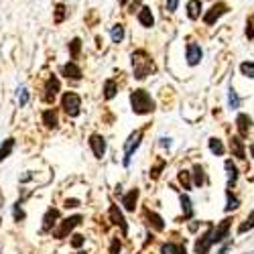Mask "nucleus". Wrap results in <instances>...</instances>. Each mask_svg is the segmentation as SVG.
I'll return each instance as SVG.
<instances>
[{"mask_svg":"<svg viewBox=\"0 0 254 254\" xmlns=\"http://www.w3.org/2000/svg\"><path fill=\"white\" fill-rule=\"evenodd\" d=\"M79 201L77 199H65V207H77Z\"/></svg>","mask_w":254,"mask_h":254,"instance_id":"obj_44","label":"nucleus"},{"mask_svg":"<svg viewBox=\"0 0 254 254\" xmlns=\"http://www.w3.org/2000/svg\"><path fill=\"white\" fill-rule=\"evenodd\" d=\"M90 149L98 159H102L106 155V138L102 134H92L90 136Z\"/></svg>","mask_w":254,"mask_h":254,"instance_id":"obj_10","label":"nucleus"},{"mask_svg":"<svg viewBox=\"0 0 254 254\" xmlns=\"http://www.w3.org/2000/svg\"><path fill=\"white\" fill-rule=\"evenodd\" d=\"M130 61H132V73L136 79H144L146 75L155 73V61L153 57L146 53L144 49H136L132 55H130Z\"/></svg>","mask_w":254,"mask_h":254,"instance_id":"obj_1","label":"nucleus"},{"mask_svg":"<svg viewBox=\"0 0 254 254\" xmlns=\"http://www.w3.org/2000/svg\"><path fill=\"white\" fill-rule=\"evenodd\" d=\"M138 23L144 27V29H151L155 25V16H153V10L149 6H142L138 10Z\"/></svg>","mask_w":254,"mask_h":254,"instance_id":"obj_14","label":"nucleus"},{"mask_svg":"<svg viewBox=\"0 0 254 254\" xmlns=\"http://www.w3.org/2000/svg\"><path fill=\"white\" fill-rule=\"evenodd\" d=\"M120 252V240L118 238H112V244H110V254H118Z\"/></svg>","mask_w":254,"mask_h":254,"instance_id":"obj_43","label":"nucleus"},{"mask_svg":"<svg viewBox=\"0 0 254 254\" xmlns=\"http://www.w3.org/2000/svg\"><path fill=\"white\" fill-rule=\"evenodd\" d=\"M79 49H81V41H79V39H73L71 43H69V51H71V57H73V59H77Z\"/></svg>","mask_w":254,"mask_h":254,"instance_id":"obj_36","label":"nucleus"},{"mask_svg":"<svg viewBox=\"0 0 254 254\" xmlns=\"http://www.w3.org/2000/svg\"><path fill=\"white\" fill-rule=\"evenodd\" d=\"M65 16H67L65 6H63V4H57V6H55V16H53V23H55V25L63 23V20H65Z\"/></svg>","mask_w":254,"mask_h":254,"instance_id":"obj_30","label":"nucleus"},{"mask_svg":"<svg viewBox=\"0 0 254 254\" xmlns=\"http://www.w3.org/2000/svg\"><path fill=\"white\" fill-rule=\"evenodd\" d=\"M77 254H86V252H77Z\"/></svg>","mask_w":254,"mask_h":254,"instance_id":"obj_49","label":"nucleus"},{"mask_svg":"<svg viewBox=\"0 0 254 254\" xmlns=\"http://www.w3.org/2000/svg\"><path fill=\"white\" fill-rule=\"evenodd\" d=\"M61 73L65 75L67 79H73V81L81 79V67L77 65L75 61H69V63H65V65L61 67Z\"/></svg>","mask_w":254,"mask_h":254,"instance_id":"obj_12","label":"nucleus"},{"mask_svg":"<svg viewBox=\"0 0 254 254\" xmlns=\"http://www.w3.org/2000/svg\"><path fill=\"white\" fill-rule=\"evenodd\" d=\"M12 211H14V220H16V222H23V220H25V211L18 207V203L12 207Z\"/></svg>","mask_w":254,"mask_h":254,"instance_id":"obj_41","label":"nucleus"},{"mask_svg":"<svg viewBox=\"0 0 254 254\" xmlns=\"http://www.w3.org/2000/svg\"><path fill=\"white\" fill-rule=\"evenodd\" d=\"M230 224H232V220H230V218H226V220H222V224H220V226L214 230V244H220L224 238H228Z\"/></svg>","mask_w":254,"mask_h":254,"instance_id":"obj_15","label":"nucleus"},{"mask_svg":"<svg viewBox=\"0 0 254 254\" xmlns=\"http://www.w3.org/2000/svg\"><path fill=\"white\" fill-rule=\"evenodd\" d=\"M232 248V242H226L222 248H220V254H228V250Z\"/></svg>","mask_w":254,"mask_h":254,"instance_id":"obj_45","label":"nucleus"},{"mask_svg":"<svg viewBox=\"0 0 254 254\" xmlns=\"http://www.w3.org/2000/svg\"><path fill=\"white\" fill-rule=\"evenodd\" d=\"M136 199H138V189L134 187V189H130V191L122 197V205L128 209V211H134V207H136Z\"/></svg>","mask_w":254,"mask_h":254,"instance_id":"obj_19","label":"nucleus"},{"mask_svg":"<svg viewBox=\"0 0 254 254\" xmlns=\"http://www.w3.org/2000/svg\"><path fill=\"white\" fill-rule=\"evenodd\" d=\"M81 216H71V218H65V220H61V224H59V228L53 232V238H57V240H61V238H65L69 232L75 228V226H79L81 224Z\"/></svg>","mask_w":254,"mask_h":254,"instance_id":"obj_5","label":"nucleus"},{"mask_svg":"<svg viewBox=\"0 0 254 254\" xmlns=\"http://www.w3.org/2000/svg\"><path fill=\"white\" fill-rule=\"evenodd\" d=\"M179 183L183 185V189L191 187V173L189 171H179Z\"/></svg>","mask_w":254,"mask_h":254,"instance_id":"obj_34","label":"nucleus"},{"mask_svg":"<svg viewBox=\"0 0 254 254\" xmlns=\"http://www.w3.org/2000/svg\"><path fill=\"white\" fill-rule=\"evenodd\" d=\"M112 41H114V43H122V39H124V25H114L112 27Z\"/></svg>","mask_w":254,"mask_h":254,"instance_id":"obj_31","label":"nucleus"},{"mask_svg":"<svg viewBox=\"0 0 254 254\" xmlns=\"http://www.w3.org/2000/svg\"><path fill=\"white\" fill-rule=\"evenodd\" d=\"M43 124L47 126V128H57V126H59L57 112L55 110H45L43 112Z\"/></svg>","mask_w":254,"mask_h":254,"instance_id":"obj_22","label":"nucleus"},{"mask_svg":"<svg viewBox=\"0 0 254 254\" xmlns=\"http://www.w3.org/2000/svg\"><path fill=\"white\" fill-rule=\"evenodd\" d=\"M228 104H230L232 110L240 108V98H238V94L234 92V88H230V92H228Z\"/></svg>","mask_w":254,"mask_h":254,"instance_id":"obj_32","label":"nucleus"},{"mask_svg":"<svg viewBox=\"0 0 254 254\" xmlns=\"http://www.w3.org/2000/svg\"><path fill=\"white\" fill-rule=\"evenodd\" d=\"M165 4H167V10H169V12H175L177 6H179V0H167Z\"/></svg>","mask_w":254,"mask_h":254,"instance_id":"obj_42","label":"nucleus"},{"mask_svg":"<svg viewBox=\"0 0 254 254\" xmlns=\"http://www.w3.org/2000/svg\"><path fill=\"white\" fill-rule=\"evenodd\" d=\"M126 2H128V0H120V4H122V6H124V4H126Z\"/></svg>","mask_w":254,"mask_h":254,"instance_id":"obj_48","label":"nucleus"},{"mask_svg":"<svg viewBox=\"0 0 254 254\" xmlns=\"http://www.w3.org/2000/svg\"><path fill=\"white\" fill-rule=\"evenodd\" d=\"M187 16L191 20H197L201 14V0H187Z\"/></svg>","mask_w":254,"mask_h":254,"instance_id":"obj_18","label":"nucleus"},{"mask_svg":"<svg viewBox=\"0 0 254 254\" xmlns=\"http://www.w3.org/2000/svg\"><path fill=\"white\" fill-rule=\"evenodd\" d=\"M214 226L207 224V230H205V234L199 236V240L195 242V254H207L209 248L214 246Z\"/></svg>","mask_w":254,"mask_h":254,"instance_id":"obj_6","label":"nucleus"},{"mask_svg":"<svg viewBox=\"0 0 254 254\" xmlns=\"http://www.w3.org/2000/svg\"><path fill=\"white\" fill-rule=\"evenodd\" d=\"M163 167H165V161H159L155 167H153V171H151V177L153 179H157L159 175H161V171H163Z\"/></svg>","mask_w":254,"mask_h":254,"instance_id":"obj_39","label":"nucleus"},{"mask_svg":"<svg viewBox=\"0 0 254 254\" xmlns=\"http://www.w3.org/2000/svg\"><path fill=\"white\" fill-rule=\"evenodd\" d=\"M224 167H226V171H228V185L232 187V185L236 183V179H238V167L232 163V161H226Z\"/></svg>","mask_w":254,"mask_h":254,"instance_id":"obj_24","label":"nucleus"},{"mask_svg":"<svg viewBox=\"0 0 254 254\" xmlns=\"http://www.w3.org/2000/svg\"><path fill=\"white\" fill-rule=\"evenodd\" d=\"M252 228H254V211H250V216L240 224L238 232H240V234H244V232H248V230H252Z\"/></svg>","mask_w":254,"mask_h":254,"instance_id":"obj_33","label":"nucleus"},{"mask_svg":"<svg viewBox=\"0 0 254 254\" xmlns=\"http://www.w3.org/2000/svg\"><path fill=\"white\" fill-rule=\"evenodd\" d=\"M140 140H142V128L136 130V132H132V134L128 136V140H126V144H124V165H126V167L130 165L132 153L140 146Z\"/></svg>","mask_w":254,"mask_h":254,"instance_id":"obj_4","label":"nucleus"},{"mask_svg":"<svg viewBox=\"0 0 254 254\" xmlns=\"http://www.w3.org/2000/svg\"><path fill=\"white\" fill-rule=\"evenodd\" d=\"M226 197H228V203H226V211H234V209H238V205H240V199H238L234 193H232L230 189L226 191Z\"/></svg>","mask_w":254,"mask_h":254,"instance_id":"obj_28","label":"nucleus"},{"mask_svg":"<svg viewBox=\"0 0 254 254\" xmlns=\"http://www.w3.org/2000/svg\"><path fill=\"white\" fill-rule=\"evenodd\" d=\"M201 57H203V51H201V47L197 45V43H189L187 47H185V59H187V63L189 65H197V63L201 61Z\"/></svg>","mask_w":254,"mask_h":254,"instance_id":"obj_9","label":"nucleus"},{"mask_svg":"<svg viewBox=\"0 0 254 254\" xmlns=\"http://www.w3.org/2000/svg\"><path fill=\"white\" fill-rule=\"evenodd\" d=\"M27 102H29V90L23 88V90H20V94H18V104H20V106H25Z\"/></svg>","mask_w":254,"mask_h":254,"instance_id":"obj_40","label":"nucleus"},{"mask_svg":"<svg viewBox=\"0 0 254 254\" xmlns=\"http://www.w3.org/2000/svg\"><path fill=\"white\" fill-rule=\"evenodd\" d=\"M12 149H14V138H6L4 144L0 146V161H4L12 153Z\"/></svg>","mask_w":254,"mask_h":254,"instance_id":"obj_26","label":"nucleus"},{"mask_svg":"<svg viewBox=\"0 0 254 254\" xmlns=\"http://www.w3.org/2000/svg\"><path fill=\"white\" fill-rule=\"evenodd\" d=\"M191 175H193V183H195L197 187H201V185L205 183V175H203V169H201L199 165H195V167H193V173H191Z\"/></svg>","mask_w":254,"mask_h":254,"instance_id":"obj_29","label":"nucleus"},{"mask_svg":"<svg viewBox=\"0 0 254 254\" xmlns=\"http://www.w3.org/2000/svg\"><path fill=\"white\" fill-rule=\"evenodd\" d=\"M161 254H187L183 244H175V242H167L161 246Z\"/></svg>","mask_w":254,"mask_h":254,"instance_id":"obj_21","label":"nucleus"},{"mask_svg":"<svg viewBox=\"0 0 254 254\" xmlns=\"http://www.w3.org/2000/svg\"><path fill=\"white\" fill-rule=\"evenodd\" d=\"M116 92H118L116 81L114 79H106V83H104V98L106 100H112L116 96Z\"/></svg>","mask_w":254,"mask_h":254,"instance_id":"obj_25","label":"nucleus"},{"mask_svg":"<svg viewBox=\"0 0 254 254\" xmlns=\"http://www.w3.org/2000/svg\"><path fill=\"white\" fill-rule=\"evenodd\" d=\"M250 153H252V157H254V144H252V146H250Z\"/></svg>","mask_w":254,"mask_h":254,"instance_id":"obj_47","label":"nucleus"},{"mask_svg":"<svg viewBox=\"0 0 254 254\" xmlns=\"http://www.w3.org/2000/svg\"><path fill=\"white\" fill-rule=\"evenodd\" d=\"M130 106H132V112L142 116V114H151L155 110V100L151 98L149 92L144 90H134L130 94Z\"/></svg>","mask_w":254,"mask_h":254,"instance_id":"obj_2","label":"nucleus"},{"mask_svg":"<svg viewBox=\"0 0 254 254\" xmlns=\"http://www.w3.org/2000/svg\"><path fill=\"white\" fill-rule=\"evenodd\" d=\"M236 126H238L240 136H246L248 130L252 128V120H250V116H248V114H240V116L236 118Z\"/></svg>","mask_w":254,"mask_h":254,"instance_id":"obj_20","label":"nucleus"},{"mask_svg":"<svg viewBox=\"0 0 254 254\" xmlns=\"http://www.w3.org/2000/svg\"><path fill=\"white\" fill-rule=\"evenodd\" d=\"M246 37L254 39V14L248 16V20H246Z\"/></svg>","mask_w":254,"mask_h":254,"instance_id":"obj_37","label":"nucleus"},{"mask_svg":"<svg viewBox=\"0 0 254 254\" xmlns=\"http://www.w3.org/2000/svg\"><path fill=\"white\" fill-rule=\"evenodd\" d=\"M57 220H59V211H57L55 207L47 209V214H45V218H43V232H49V230L57 224Z\"/></svg>","mask_w":254,"mask_h":254,"instance_id":"obj_17","label":"nucleus"},{"mask_svg":"<svg viewBox=\"0 0 254 254\" xmlns=\"http://www.w3.org/2000/svg\"><path fill=\"white\" fill-rule=\"evenodd\" d=\"M144 218H146V224H149L153 230H157V232L165 230V222H163V218H161L159 214H155V211L146 209V211H144Z\"/></svg>","mask_w":254,"mask_h":254,"instance_id":"obj_13","label":"nucleus"},{"mask_svg":"<svg viewBox=\"0 0 254 254\" xmlns=\"http://www.w3.org/2000/svg\"><path fill=\"white\" fill-rule=\"evenodd\" d=\"M59 90H61L59 79H57L55 75H51V77L45 81V88H43V100H45L47 104H53V102H55V98H57V94H59Z\"/></svg>","mask_w":254,"mask_h":254,"instance_id":"obj_7","label":"nucleus"},{"mask_svg":"<svg viewBox=\"0 0 254 254\" xmlns=\"http://www.w3.org/2000/svg\"><path fill=\"white\" fill-rule=\"evenodd\" d=\"M181 209H183V218L189 220V218H193V205H191V199H189L187 195L181 193Z\"/></svg>","mask_w":254,"mask_h":254,"instance_id":"obj_23","label":"nucleus"},{"mask_svg":"<svg viewBox=\"0 0 254 254\" xmlns=\"http://www.w3.org/2000/svg\"><path fill=\"white\" fill-rule=\"evenodd\" d=\"M230 151L234 153L238 159H246V151H244V140H242V136H232V138H230Z\"/></svg>","mask_w":254,"mask_h":254,"instance_id":"obj_16","label":"nucleus"},{"mask_svg":"<svg viewBox=\"0 0 254 254\" xmlns=\"http://www.w3.org/2000/svg\"><path fill=\"white\" fill-rule=\"evenodd\" d=\"M61 108L65 110L67 116H77L81 108V98L75 92H65L61 98Z\"/></svg>","mask_w":254,"mask_h":254,"instance_id":"obj_3","label":"nucleus"},{"mask_svg":"<svg viewBox=\"0 0 254 254\" xmlns=\"http://www.w3.org/2000/svg\"><path fill=\"white\" fill-rule=\"evenodd\" d=\"M110 220H112V224H116L122 230V236L128 234V224H126V220L122 216V211L118 209V205H112L110 207Z\"/></svg>","mask_w":254,"mask_h":254,"instance_id":"obj_11","label":"nucleus"},{"mask_svg":"<svg viewBox=\"0 0 254 254\" xmlns=\"http://www.w3.org/2000/svg\"><path fill=\"white\" fill-rule=\"evenodd\" d=\"M209 151L214 153V155H218V157H222L226 149H224V144H222L220 138H209Z\"/></svg>","mask_w":254,"mask_h":254,"instance_id":"obj_27","label":"nucleus"},{"mask_svg":"<svg viewBox=\"0 0 254 254\" xmlns=\"http://www.w3.org/2000/svg\"><path fill=\"white\" fill-rule=\"evenodd\" d=\"M228 12V4L226 2H216V4H211V8L203 14V23L205 25H214L216 20L220 18V16H224Z\"/></svg>","mask_w":254,"mask_h":254,"instance_id":"obj_8","label":"nucleus"},{"mask_svg":"<svg viewBox=\"0 0 254 254\" xmlns=\"http://www.w3.org/2000/svg\"><path fill=\"white\" fill-rule=\"evenodd\" d=\"M240 71H242V75H246V77H254V63H252V61H244L242 65H240Z\"/></svg>","mask_w":254,"mask_h":254,"instance_id":"obj_35","label":"nucleus"},{"mask_svg":"<svg viewBox=\"0 0 254 254\" xmlns=\"http://www.w3.org/2000/svg\"><path fill=\"white\" fill-rule=\"evenodd\" d=\"M83 242H86V238H83L81 234H73V236H71V246H73V248H81Z\"/></svg>","mask_w":254,"mask_h":254,"instance_id":"obj_38","label":"nucleus"},{"mask_svg":"<svg viewBox=\"0 0 254 254\" xmlns=\"http://www.w3.org/2000/svg\"><path fill=\"white\" fill-rule=\"evenodd\" d=\"M161 144H163V146H169L171 142H169V138H161Z\"/></svg>","mask_w":254,"mask_h":254,"instance_id":"obj_46","label":"nucleus"}]
</instances>
